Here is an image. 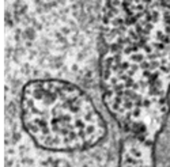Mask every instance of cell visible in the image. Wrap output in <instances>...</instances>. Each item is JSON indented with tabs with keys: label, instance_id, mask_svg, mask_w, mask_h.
I'll use <instances>...</instances> for the list:
<instances>
[{
	"label": "cell",
	"instance_id": "1",
	"mask_svg": "<svg viewBox=\"0 0 170 167\" xmlns=\"http://www.w3.org/2000/svg\"><path fill=\"white\" fill-rule=\"evenodd\" d=\"M21 111L27 135L44 150H88L106 135V122L93 99L64 80L30 81L22 91Z\"/></svg>",
	"mask_w": 170,
	"mask_h": 167
},
{
	"label": "cell",
	"instance_id": "2",
	"mask_svg": "<svg viewBox=\"0 0 170 167\" xmlns=\"http://www.w3.org/2000/svg\"><path fill=\"white\" fill-rule=\"evenodd\" d=\"M104 18L121 29L170 45V0H104Z\"/></svg>",
	"mask_w": 170,
	"mask_h": 167
}]
</instances>
